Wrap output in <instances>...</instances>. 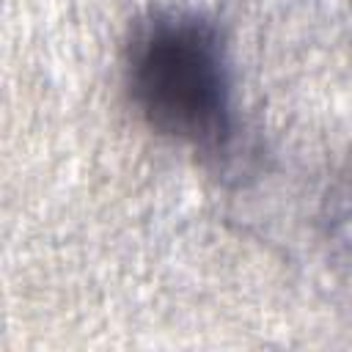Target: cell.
Wrapping results in <instances>:
<instances>
[{"mask_svg": "<svg viewBox=\"0 0 352 352\" xmlns=\"http://www.w3.org/2000/svg\"><path fill=\"white\" fill-rule=\"evenodd\" d=\"M124 88L138 118L195 154L226 157L236 140L234 69L220 25L192 8H154L132 22Z\"/></svg>", "mask_w": 352, "mask_h": 352, "instance_id": "6da1fadb", "label": "cell"}]
</instances>
